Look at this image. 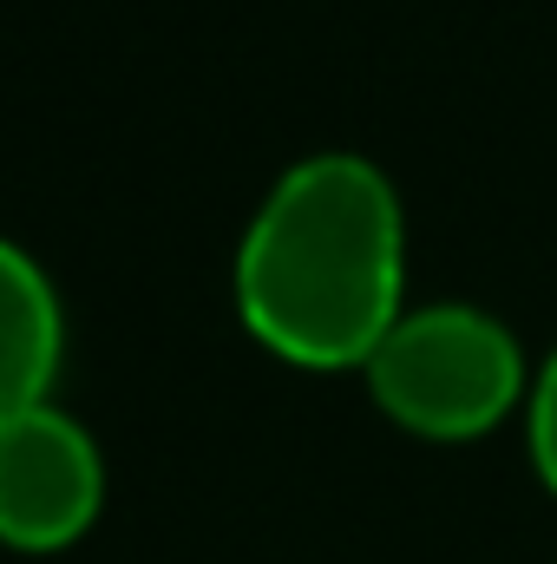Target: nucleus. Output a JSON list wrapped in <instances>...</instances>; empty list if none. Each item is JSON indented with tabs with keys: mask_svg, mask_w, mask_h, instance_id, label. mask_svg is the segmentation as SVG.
I'll return each instance as SVG.
<instances>
[{
	"mask_svg": "<svg viewBox=\"0 0 557 564\" xmlns=\"http://www.w3.org/2000/svg\"><path fill=\"white\" fill-rule=\"evenodd\" d=\"M407 210L368 151H308L282 164L237 237V308L288 361H368L401 315Z\"/></svg>",
	"mask_w": 557,
	"mask_h": 564,
	"instance_id": "obj_1",
	"label": "nucleus"
},
{
	"mask_svg": "<svg viewBox=\"0 0 557 564\" xmlns=\"http://www.w3.org/2000/svg\"><path fill=\"white\" fill-rule=\"evenodd\" d=\"M361 368H368L374 401L426 440L485 433L532 388L512 322H499L492 308L459 302V295L401 308Z\"/></svg>",
	"mask_w": 557,
	"mask_h": 564,
	"instance_id": "obj_2",
	"label": "nucleus"
},
{
	"mask_svg": "<svg viewBox=\"0 0 557 564\" xmlns=\"http://www.w3.org/2000/svg\"><path fill=\"white\" fill-rule=\"evenodd\" d=\"M106 499V453L92 426L53 394L0 414V539L20 552L73 545Z\"/></svg>",
	"mask_w": 557,
	"mask_h": 564,
	"instance_id": "obj_3",
	"label": "nucleus"
},
{
	"mask_svg": "<svg viewBox=\"0 0 557 564\" xmlns=\"http://www.w3.org/2000/svg\"><path fill=\"white\" fill-rule=\"evenodd\" d=\"M66 355V302L46 263L0 230V414L46 401Z\"/></svg>",
	"mask_w": 557,
	"mask_h": 564,
	"instance_id": "obj_4",
	"label": "nucleus"
},
{
	"mask_svg": "<svg viewBox=\"0 0 557 564\" xmlns=\"http://www.w3.org/2000/svg\"><path fill=\"white\" fill-rule=\"evenodd\" d=\"M525 440H532V459H538L545 486L557 492V348L538 361V375L525 388Z\"/></svg>",
	"mask_w": 557,
	"mask_h": 564,
	"instance_id": "obj_5",
	"label": "nucleus"
}]
</instances>
